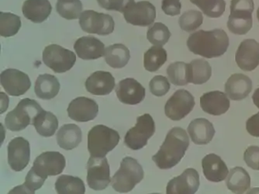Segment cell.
Returning a JSON list of instances; mask_svg holds the SVG:
<instances>
[{
	"instance_id": "cell-13",
	"label": "cell",
	"mask_w": 259,
	"mask_h": 194,
	"mask_svg": "<svg viewBox=\"0 0 259 194\" xmlns=\"http://www.w3.org/2000/svg\"><path fill=\"white\" fill-rule=\"evenodd\" d=\"M8 163L16 172H20L27 167L30 159V143L25 138L17 137L9 143Z\"/></svg>"
},
{
	"instance_id": "cell-26",
	"label": "cell",
	"mask_w": 259,
	"mask_h": 194,
	"mask_svg": "<svg viewBox=\"0 0 259 194\" xmlns=\"http://www.w3.org/2000/svg\"><path fill=\"white\" fill-rule=\"evenodd\" d=\"M253 11L247 10H231L228 28L234 34L244 35L252 27Z\"/></svg>"
},
{
	"instance_id": "cell-19",
	"label": "cell",
	"mask_w": 259,
	"mask_h": 194,
	"mask_svg": "<svg viewBox=\"0 0 259 194\" xmlns=\"http://www.w3.org/2000/svg\"><path fill=\"white\" fill-rule=\"evenodd\" d=\"M85 86L87 91L94 96H106L114 89L115 79L108 71H96L87 79Z\"/></svg>"
},
{
	"instance_id": "cell-8",
	"label": "cell",
	"mask_w": 259,
	"mask_h": 194,
	"mask_svg": "<svg viewBox=\"0 0 259 194\" xmlns=\"http://www.w3.org/2000/svg\"><path fill=\"white\" fill-rule=\"evenodd\" d=\"M79 25L87 33L109 35L114 30L115 23L113 17L108 14L85 10L80 16Z\"/></svg>"
},
{
	"instance_id": "cell-4",
	"label": "cell",
	"mask_w": 259,
	"mask_h": 194,
	"mask_svg": "<svg viewBox=\"0 0 259 194\" xmlns=\"http://www.w3.org/2000/svg\"><path fill=\"white\" fill-rule=\"evenodd\" d=\"M117 131L104 125L93 127L88 134V150L91 157H106L119 144Z\"/></svg>"
},
{
	"instance_id": "cell-45",
	"label": "cell",
	"mask_w": 259,
	"mask_h": 194,
	"mask_svg": "<svg viewBox=\"0 0 259 194\" xmlns=\"http://www.w3.org/2000/svg\"><path fill=\"white\" fill-rule=\"evenodd\" d=\"M182 5L180 0H162L161 9L168 16H177L181 12Z\"/></svg>"
},
{
	"instance_id": "cell-16",
	"label": "cell",
	"mask_w": 259,
	"mask_h": 194,
	"mask_svg": "<svg viewBox=\"0 0 259 194\" xmlns=\"http://www.w3.org/2000/svg\"><path fill=\"white\" fill-rule=\"evenodd\" d=\"M68 117L77 122H88L97 118L99 113V106L93 99L84 96L72 100L68 105Z\"/></svg>"
},
{
	"instance_id": "cell-42",
	"label": "cell",
	"mask_w": 259,
	"mask_h": 194,
	"mask_svg": "<svg viewBox=\"0 0 259 194\" xmlns=\"http://www.w3.org/2000/svg\"><path fill=\"white\" fill-rule=\"evenodd\" d=\"M150 91L156 96H163L170 90V83L166 77L156 75L150 82Z\"/></svg>"
},
{
	"instance_id": "cell-37",
	"label": "cell",
	"mask_w": 259,
	"mask_h": 194,
	"mask_svg": "<svg viewBox=\"0 0 259 194\" xmlns=\"http://www.w3.org/2000/svg\"><path fill=\"white\" fill-rule=\"evenodd\" d=\"M199 7L203 14L211 18H218L224 14L226 3L225 0H190Z\"/></svg>"
},
{
	"instance_id": "cell-1",
	"label": "cell",
	"mask_w": 259,
	"mask_h": 194,
	"mask_svg": "<svg viewBox=\"0 0 259 194\" xmlns=\"http://www.w3.org/2000/svg\"><path fill=\"white\" fill-rule=\"evenodd\" d=\"M190 145L187 133L181 128H173L167 134L159 151L152 160L161 169H169L178 165Z\"/></svg>"
},
{
	"instance_id": "cell-9",
	"label": "cell",
	"mask_w": 259,
	"mask_h": 194,
	"mask_svg": "<svg viewBox=\"0 0 259 194\" xmlns=\"http://www.w3.org/2000/svg\"><path fill=\"white\" fill-rule=\"evenodd\" d=\"M111 182L107 158L90 157L87 163V183L94 190H103Z\"/></svg>"
},
{
	"instance_id": "cell-21",
	"label": "cell",
	"mask_w": 259,
	"mask_h": 194,
	"mask_svg": "<svg viewBox=\"0 0 259 194\" xmlns=\"http://www.w3.org/2000/svg\"><path fill=\"white\" fill-rule=\"evenodd\" d=\"M225 93L231 100L239 101L244 100L252 90V81L243 74H234L225 84Z\"/></svg>"
},
{
	"instance_id": "cell-15",
	"label": "cell",
	"mask_w": 259,
	"mask_h": 194,
	"mask_svg": "<svg viewBox=\"0 0 259 194\" xmlns=\"http://www.w3.org/2000/svg\"><path fill=\"white\" fill-rule=\"evenodd\" d=\"M199 175L196 169H187L180 176L173 178L167 185L168 194H194L199 187Z\"/></svg>"
},
{
	"instance_id": "cell-29",
	"label": "cell",
	"mask_w": 259,
	"mask_h": 194,
	"mask_svg": "<svg viewBox=\"0 0 259 194\" xmlns=\"http://www.w3.org/2000/svg\"><path fill=\"white\" fill-rule=\"evenodd\" d=\"M212 75V68L206 60L195 59L187 65V77L189 83L202 85L206 83Z\"/></svg>"
},
{
	"instance_id": "cell-17",
	"label": "cell",
	"mask_w": 259,
	"mask_h": 194,
	"mask_svg": "<svg viewBox=\"0 0 259 194\" xmlns=\"http://www.w3.org/2000/svg\"><path fill=\"white\" fill-rule=\"evenodd\" d=\"M235 61L243 71L255 69L259 65V43L253 39L243 41L237 50Z\"/></svg>"
},
{
	"instance_id": "cell-36",
	"label": "cell",
	"mask_w": 259,
	"mask_h": 194,
	"mask_svg": "<svg viewBox=\"0 0 259 194\" xmlns=\"http://www.w3.org/2000/svg\"><path fill=\"white\" fill-rule=\"evenodd\" d=\"M82 4L80 0H58L56 10L58 14L67 20H75L82 13Z\"/></svg>"
},
{
	"instance_id": "cell-3",
	"label": "cell",
	"mask_w": 259,
	"mask_h": 194,
	"mask_svg": "<svg viewBox=\"0 0 259 194\" xmlns=\"http://www.w3.org/2000/svg\"><path fill=\"white\" fill-rule=\"evenodd\" d=\"M143 168L138 160L132 157L123 159L118 171L111 179V184L116 192H128L132 191L138 183L144 179Z\"/></svg>"
},
{
	"instance_id": "cell-24",
	"label": "cell",
	"mask_w": 259,
	"mask_h": 194,
	"mask_svg": "<svg viewBox=\"0 0 259 194\" xmlns=\"http://www.w3.org/2000/svg\"><path fill=\"white\" fill-rule=\"evenodd\" d=\"M187 131L193 143L199 145L209 144L215 135L213 124L205 118L193 120Z\"/></svg>"
},
{
	"instance_id": "cell-5",
	"label": "cell",
	"mask_w": 259,
	"mask_h": 194,
	"mask_svg": "<svg viewBox=\"0 0 259 194\" xmlns=\"http://www.w3.org/2000/svg\"><path fill=\"white\" fill-rule=\"evenodd\" d=\"M40 104L31 99L21 100L14 110L9 112L5 118V125L12 131H20L33 125L35 118L43 111Z\"/></svg>"
},
{
	"instance_id": "cell-31",
	"label": "cell",
	"mask_w": 259,
	"mask_h": 194,
	"mask_svg": "<svg viewBox=\"0 0 259 194\" xmlns=\"http://www.w3.org/2000/svg\"><path fill=\"white\" fill-rule=\"evenodd\" d=\"M106 62L113 68H121L126 65L131 58L129 49L122 44L107 47L104 54Z\"/></svg>"
},
{
	"instance_id": "cell-46",
	"label": "cell",
	"mask_w": 259,
	"mask_h": 194,
	"mask_svg": "<svg viewBox=\"0 0 259 194\" xmlns=\"http://www.w3.org/2000/svg\"><path fill=\"white\" fill-rule=\"evenodd\" d=\"M246 129L251 136L259 138V112L247 121Z\"/></svg>"
},
{
	"instance_id": "cell-28",
	"label": "cell",
	"mask_w": 259,
	"mask_h": 194,
	"mask_svg": "<svg viewBox=\"0 0 259 194\" xmlns=\"http://www.w3.org/2000/svg\"><path fill=\"white\" fill-rule=\"evenodd\" d=\"M60 90V83L55 75L44 74L37 77L34 92L37 97L49 100L55 98Z\"/></svg>"
},
{
	"instance_id": "cell-20",
	"label": "cell",
	"mask_w": 259,
	"mask_h": 194,
	"mask_svg": "<svg viewBox=\"0 0 259 194\" xmlns=\"http://www.w3.org/2000/svg\"><path fill=\"white\" fill-rule=\"evenodd\" d=\"M200 106L205 113L220 116L229 110L230 100L222 92H209L200 97Z\"/></svg>"
},
{
	"instance_id": "cell-27",
	"label": "cell",
	"mask_w": 259,
	"mask_h": 194,
	"mask_svg": "<svg viewBox=\"0 0 259 194\" xmlns=\"http://www.w3.org/2000/svg\"><path fill=\"white\" fill-rule=\"evenodd\" d=\"M82 134L79 127L74 124L63 125L57 134V142L62 149L72 150L81 142Z\"/></svg>"
},
{
	"instance_id": "cell-12",
	"label": "cell",
	"mask_w": 259,
	"mask_h": 194,
	"mask_svg": "<svg viewBox=\"0 0 259 194\" xmlns=\"http://www.w3.org/2000/svg\"><path fill=\"white\" fill-rule=\"evenodd\" d=\"M0 82L5 91L10 96L25 94L31 87V82L27 74L14 68H8L0 75Z\"/></svg>"
},
{
	"instance_id": "cell-43",
	"label": "cell",
	"mask_w": 259,
	"mask_h": 194,
	"mask_svg": "<svg viewBox=\"0 0 259 194\" xmlns=\"http://www.w3.org/2000/svg\"><path fill=\"white\" fill-rule=\"evenodd\" d=\"M99 5L107 10L124 13L125 10L135 4V0H97Z\"/></svg>"
},
{
	"instance_id": "cell-23",
	"label": "cell",
	"mask_w": 259,
	"mask_h": 194,
	"mask_svg": "<svg viewBox=\"0 0 259 194\" xmlns=\"http://www.w3.org/2000/svg\"><path fill=\"white\" fill-rule=\"evenodd\" d=\"M205 177L211 182L218 183L225 180L228 175V168L222 159L216 154H209L202 160Z\"/></svg>"
},
{
	"instance_id": "cell-32",
	"label": "cell",
	"mask_w": 259,
	"mask_h": 194,
	"mask_svg": "<svg viewBox=\"0 0 259 194\" xmlns=\"http://www.w3.org/2000/svg\"><path fill=\"white\" fill-rule=\"evenodd\" d=\"M39 135L45 138L53 136L58 128V118L52 112L45 110L37 115L33 124Z\"/></svg>"
},
{
	"instance_id": "cell-33",
	"label": "cell",
	"mask_w": 259,
	"mask_h": 194,
	"mask_svg": "<svg viewBox=\"0 0 259 194\" xmlns=\"http://www.w3.org/2000/svg\"><path fill=\"white\" fill-rule=\"evenodd\" d=\"M55 189L59 194H83L85 186L83 181L75 176L62 175L57 179Z\"/></svg>"
},
{
	"instance_id": "cell-47",
	"label": "cell",
	"mask_w": 259,
	"mask_h": 194,
	"mask_svg": "<svg viewBox=\"0 0 259 194\" xmlns=\"http://www.w3.org/2000/svg\"><path fill=\"white\" fill-rule=\"evenodd\" d=\"M252 100L254 105L259 109V88L254 91L252 96Z\"/></svg>"
},
{
	"instance_id": "cell-6",
	"label": "cell",
	"mask_w": 259,
	"mask_h": 194,
	"mask_svg": "<svg viewBox=\"0 0 259 194\" xmlns=\"http://www.w3.org/2000/svg\"><path fill=\"white\" fill-rule=\"evenodd\" d=\"M155 132V121L150 114H144L137 118V124L126 132L124 143L130 149H141Z\"/></svg>"
},
{
	"instance_id": "cell-7",
	"label": "cell",
	"mask_w": 259,
	"mask_h": 194,
	"mask_svg": "<svg viewBox=\"0 0 259 194\" xmlns=\"http://www.w3.org/2000/svg\"><path fill=\"white\" fill-rule=\"evenodd\" d=\"M43 62L56 73H64L74 66L76 56L73 52L60 45H51L44 50Z\"/></svg>"
},
{
	"instance_id": "cell-35",
	"label": "cell",
	"mask_w": 259,
	"mask_h": 194,
	"mask_svg": "<svg viewBox=\"0 0 259 194\" xmlns=\"http://www.w3.org/2000/svg\"><path fill=\"white\" fill-rule=\"evenodd\" d=\"M21 27L19 16L10 13H0V34L2 37H10L17 34Z\"/></svg>"
},
{
	"instance_id": "cell-38",
	"label": "cell",
	"mask_w": 259,
	"mask_h": 194,
	"mask_svg": "<svg viewBox=\"0 0 259 194\" xmlns=\"http://www.w3.org/2000/svg\"><path fill=\"white\" fill-rule=\"evenodd\" d=\"M45 180V178L37 174L34 169L31 168L26 176L25 183L12 189L9 193H34L35 191L43 186Z\"/></svg>"
},
{
	"instance_id": "cell-18",
	"label": "cell",
	"mask_w": 259,
	"mask_h": 194,
	"mask_svg": "<svg viewBox=\"0 0 259 194\" xmlns=\"http://www.w3.org/2000/svg\"><path fill=\"white\" fill-rule=\"evenodd\" d=\"M116 93L118 100L124 104H138L145 98V87L132 78L121 80L116 86Z\"/></svg>"
},
{
	"instance_id": "cell-34",
	"label": "cell",
	"mask_w": 259,
	"mask_h": 194,
	"mask_svg": "<svg viewBox=\"0 0 259 194\" xmlns=\"http://www.w3.org/2000/svg\"><path fill=\"white\" fill-rule=\"evenodd\" d=\"M166 61L167 52L162 47L154 45L144 55V66L151 72L158 71Z\"/></svg>"
},
{
	"instance_id": "cell-10",
	"label": "cell",
	"mask_w": 259,
	"mask_h": 194,
	"mask_svg": "<svg viewBox=\"0 0 259 194\" xmlns=\"http://www.w3.org/2000/svg\"><path fill=\"white\" fill-rule=\"evenodd\" d=\"M194 106L195 99L190 92L177 90L167 101L164 113L172 121H180L193 110Z\"/></svg>"
},
{
	"instance_id": "cell-25",
	"label": "cell",
	"mask_w": 259,
	"mask_h": 194,
	"mask_svg": "<svg viewBox=\"0 0 259 194\" xmlns=\"http://www.w3.org/2000/svg\"><path fill=\"white\" fill-rule=\"evenodd\" d=\"M22 10L26 18L33 23H40L49 18L52 7L49 0H26Z\"/></svg>"
},
{
	"instance_id": "cell-40",
	"label": "cell",
	"mask_w": 259,
	"mask_h": 194,
	"mask_svg": "<svg viewBox=\"0 0 259 194\" xmlns=\"http://www.w3.org/2000/svg\"><path fill=\"white\" fill-rule=\"evenodd\" d=\"M188 64L177 62L171 64L167 68V75L169 81L175 86H186L189 84L187 77Z\"/></svg>"
},
{
	"instance_id": "cell-44",
	"label": "cell",
	"mask_w": 259,
	"mask_h": 194,
	"mask_svg": "<svg viewBox=\"0 0 259 194\" xmlns=\"http://www.w3.org/2000/svg\"><path fill=\"white\" fill-rule=\"evenodd\" d=\"M244 160L248 167L254 170H258L259 147H248L244 151Z\"/></svg>"
},
{
	"instance_id": "cell-2",
	"label": "cell",
	"mask_w": 259,
	"mask_h": 194,
	"mask_svg": "<svg viewBox=\"0 0 259 194\" xmlns=\"http://www.w3.org/2000/svg\"><path fill=\"white\" fill-rule=\"evenodd\" d=\"M188 48L195 55L203 58H213L222 56L229 47V37L221 29L199 30L190 35L187 40Z\"/></svg>"
},
{
	"instance_id": "cell-11",
	"label": "cell",
	"mask_w": 259,
	"mask_h": 194,
	"mask_svg": "<svg viewBox=\"0 0 259 194\" xmlns=\"http://www.w3.org/2000/svg\"><path fill=\"white\" fill-rule=\"evenodd\" d=\"M65 165L66 162L63 154L58 151H46L36 158L32 168L37 174L47 179L48 176L61 174Z\"/></svg>"
},
{
	"instance_id": "cell-22",
	"label": "cell",
	"mask_w": 259,
	"mask_h": 194,
	"mask_svg": "<svg viewBox=\"0 0 259 194\" xmlns=\"http://www.w3.org/2000/svg\"><path fill=\"white\" fill-rule=\"evenodd\" d=\"M74 49L77 55L83 60L98 59L104 56L106 50L104 44L93 36L80 37L75 42Z\"/></svg>"
},
{
	"instance_id": "cell-39",
	"label": "cell",
	"mask_w": 259,
	"mask_h": 194,
	"mask_svg": "<svg viewBox=\"0 0 259 194\" xmlns=\"http://www.w3.org/2000/svg\"><path fill=\"white\" fill-rule=\"evenodd\" d=\"M171 37L168 27L162 23H155L148 29L147 38L150 43L155 46H164Z\"/></svg>"
},
{
	"instance_id": "cell-30",
	"label": "cell",
	"mask_w": 259,
	"mask_h": 194,
	"mask_svg": "<svg viewBox=\"0 0 259 194\" xmlns=\"http://www.w3.org/2000/svg\"><path fill=\"white\" fill-rule=\"evenodd\" d=\"M228 189L234 193H244L251 186V178L242 167H235L228 173L226 180Z\"/></svg>"
},
{
	"instance_id": "cell-48",
	"label": "cell",
	"mask_w": 259,
	"mask_h": 194,
	"mask_svg": "<svg viewBox=\"0 0 259 194\" xmlns=\"http://www.w3.org/2000/svg\"><path fill=\"white\" fill-rule=\"evenodd\" d=\"M257 19H258V21H259V7L257 10Z\"/></svg>"
},
{
	"instance_id": "cell-41",
	"label": "cell",
	"mask_w": 259,
	"mask_h": 194,
	"mask_svg": "<svg viewBox=\"0 0 259 194\" xmlns=\"http://www.w3.org/2000/svg\"><path fill=\"white\" fill-rule=\"evenodd\" d=\"M203 17L202 13L197 10H189L185 12L179 20L182 30L186 32H192L197 30L203 23Z\"/></svg>"
},
{
	"instance_id": "cell-14",
	"label": "cell",
	"mask_w": 259,
	"mask_h": 194,
	"mask_svg": "<svg viewBox=\"0 0 259 194\" xmlns=\"http://www.w3.org/2000/svg\"><path fill=\"white\" fill-rule=\"evenodd\" d=\"M123 15L126 21L132 25L148 27L156 18V9L151 3L141 1L128 7Z\"/></svg>"
}]
</instances>
